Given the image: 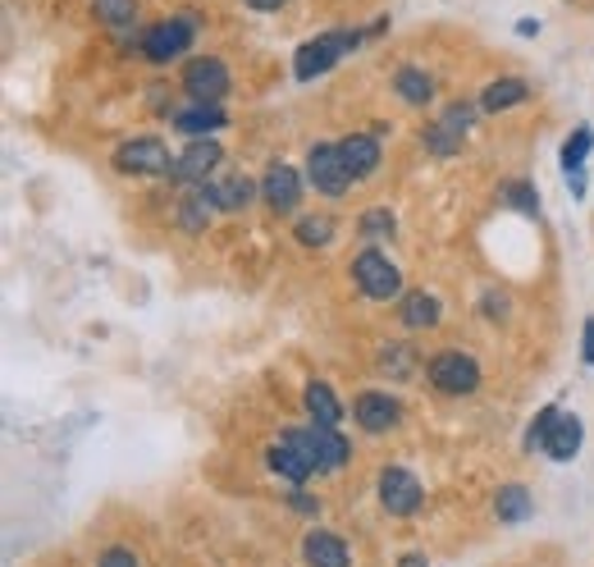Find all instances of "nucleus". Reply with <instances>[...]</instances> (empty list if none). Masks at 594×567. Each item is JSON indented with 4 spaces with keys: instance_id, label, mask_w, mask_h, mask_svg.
Returning a JSON list of instances; mask_svg holds the SVG:
<instances>
[{
    "instance_id": "26",
    "label": "nucleus",
    "mask_w": 594,
    "mask_h": 567,
    "mask_svg": "<svg viewBox=\"0 0 594 567\" xmlns=\"http://www.w3.org/2000/svg\"><path fill=\"white\" fill-rule=\"evenodd\" d=\"M216 211V201H211V193H206V188H197L184 206H178V224H184L188 229V234H197V229L206 224V216H211Z\"/></svg>"
},
{
    "instance_id": "35",
    "label": "nucleus",
    "mask_w": 594,
    "mask_h": 567,
    "mask_svg": "<svg viewBox=\"0 0 594 567\" xmlns=\"http://www.w3.org/2000/svg\"><path fill=\"white\" fill-rule=\"evenodd\" d=\"M289 508H298V512H306V518H316V512H321V504H316L312 495H289Z\"/></svg>"
},
{
    "instance_id": "12",
    "label": "nucleus",
    "mask_w": 594,
    "mask_h": 567,
    "mask_svg": "<svg viewBox=\"0 0 594 567\" xmlns=\"http://www.w3.org/2000/svg\"><path fill=\"white\" fill-rule=\"evenodd\" d=\"M261 197L270 201L275 216L298 211V201H302V178H298V170H293V165H270L266 178H261Z\"/></svg>"
},
{
    "instance_id": "27",
    "label": "nucleus",
    "mask_w": 594,
    "mask_h": 567,
    "mask_svg": "<svg viewBox=\"0 0 594 567\" xmlns=\"http://www.w3.org/2000/svg\"><path fill=\"white\" fill-rule=\"evenodd\" d=\"M293 234H298V243H306V247H325V243L334 239V224H329L325 216H302Z\"/></svg>"
},
{
    "instance_id": "36",
    "label": "nucleus",
    "mask_w": 594,
    "mask_h": 567,
    "mask_svg": "<svg viewBox=\"0 0 594 567\" xmlns=\"http://www.w3.org/2000/svg\"><path fill=\"white\" fill-rule=\"evenodd\" d=\"M247 5H252V10H261V14H275L279 5H289V0H247Z\"/></svg>"
},
{
    "instance_id": "20",
    "label": "nucleus",
    "mask_w": 594,
    "mask_h": 567,
    "mask_svg": "<svg viewBox=\"0 0 594 567\" xmlns=\"http://www.w3.org/2000/svg\"><path fill=\"white\" fill-rule=\"evenodd\" d=\"M224 111L220 106H193L184 115H174V128L178 134H188V138H201V134H216V128H224Z\"/></svg>"
},
{
    "instance_id": "17",
    "label": "nucleus",
    "mask_w": 594,
    "mask_h": 567,
    "mask_svg": "<svg viewBox=\"0 0 594 567\" xmlns=\"http://www.w3.org/2000/svg\"><path fill=\"white\" fill-rule=\"evenodd\" d=\"M394 92L407 101V106H430V101H434V79H430V73L426 69H411V65H403L398 73H394Z\"/></svg>"
},
{
    "instance_id": "13",
    "label": "nucleus",
    "mask_w": 594,
    "mask_h": 567,
    "mask_svg": "<svg viewBox=\"0 0 594 567\" xmlns=\"http://www.w3.org/2000/svg\"><path fill=\"white\" fill-rule=\"evenodd\" d=\"M266 462H270V472L279 476V481H289V485H302L306 476H312L316 467H312V458H306L298 444H289V440H279V444H270V453H266Z\"/></svg>"
},
{
    "instance_id": "1",
    "label": "nucleus",
    "mask_w": 594,
    "mask_h": 567,
    "mask_svg": "<svg viewBox=\"0 0 594 567\" xmlns=\"http://www.w3.org/2000/svg\"><path fill=\"white\" fill-rule=\"evenodd\" d=\"M361 46V33H321L312 42H302L298 46V56H293V73H298V83H312L321 79L325 69L339 65L343 50H357Z\"/></svg>"
},
{
    "instance_id": "14",
    "label": "nucleus",
    "mask_w": 594,
    "mask_h": 567,
    "mask_svg": "<svg viewBox=\"0 0 594 567\" xmlns=\"http://www.w3.org/2000/svg\"><path fill=\"white\" fill-rule=\"evenodd\" d=\"M302 558L312 563V567H352V554L339 535H329V531H312L302 540Z\"/></svg>"
},
{
    "instance_id": "23",
    "label": "nucleus",
    "mask_w": 594,
    "mask_h": 567,
    "mask_svg": "<svg viewBox=\"0 0 594 567\" xmlns=\"http://www.w3.org/2000/svg\"><path fill=\"white\" fill-rule=\"evenodd\" d=\"M576 449H581V421H576V417H562V421L554 426V435H549L545 453L558 458V462H567V458H576Z\"/></svg>"
},
{
    "instance_id": "15",
    "label": "nucleus",
    "mask_w": 594,
    "mask_h": 567,
    "mask_svg": "<svg viewBox=\"0 0 594 567\" xmlns=\"http://www.w3.org/2000/svg\"><path fill=\"white\" fill-rule=\"evenodd\" d=\"M339 157H343V165H348L352 178H366L380 165V142L366 138V134H352V138L339 142Z\"/></svg>"
},
{
    "instance_id": "38",
    "label": "nucleus",
    "mask_w": 594,
    "mask_h": 567,
    "mask_svg": "<svg viewBox=\"0 0 594 567\" xmlns=\"http://www.w3.org/2000/svg\"><path fill=\"white\" fill-rule=\"evenodd\" d=\"M403 567H426V558H421V554H407V558H403Z\"/></svg>"
},
{
    "instance_id": "37",
    "label": "nucleus",
    "mask_w": 594,
    "mask_h": 567,
    "mask_svg": "<svg viewBox=\"0 0 594 567\" xmlns=\"http://www.w3.org/2000/svg\"><path fill=\"white\" fill-rule=\"evenodd\" d=\"M585 362H594V321H585Z\"/></svg>"
},
{
    "instance_id": "18",
    "label": "nucleus",
    "mask_w": 594,
    "mask_h": 567,
    "mask_svg": "<svg viewBox=\"0 0 594 567\" xmlns=\"http://www.w3.org/2000/svg\"><path fill=\"white\" fill-rule=\"evenodd\" d=\"M526 96H531L526 79H499V83H489V88H485L480 111H485V115H499V111H508V106H522Z\"/></svg>"
},
{
    "instance_id": "10",
    "label": "nucleus",
    "mask_w": 594,
    "mask_h": 567,
    "mask_svg": "<svg viewBox=\"0 0 594 567\" xmlns=\"http://www.w3.org/2000/svg\"><path fill=\"white\" fill-rule=\"evenodd\" d=\"M352 417H357V426H361V430L384 435V430H394V426H398L403 403H398L394 394H375V390H366V394H357Z\"/></svg>"
},
{
    "instance_id": "11",
    "label": "nucleus",
    "mask_w": 594,
    "mask_h": 567,
    "mask_svg": "<svg viewBox=\"0 0 594 567\" xmlns=\"http://www.w3.org/2000/svg\"><path fill=\"white\" fill-rule=\"evenodd\" d=\"M220 142H211V138H197L193 147H184V157H178L174 165H170V178L174 184H206V174H211L216 165H220Z\"/></svg>"
},
{
    "instance_id": "22",
    "label": "nucleus",
    "mask_w": 594,
    "mask_h": 567,
    "mask_svg": "<svg viewBox=\"0 0 594 567\" xmlns=\"http://www.w3.org/2000/svg\"><path fill=\"white\" fill-rule=\"evenodd\" d=\"M531 508L535 504H531V489L526 485H503L499 495H494V512H499L503 522H526Z\"/></svg>"
},
{
    "instance_id": "19",
    "label": "nucleus",
    "mask_w": 594,
    "mask_h": 567,
    "mask_svg": "<svg viewBox=\"0 0 594 567\" xmlns=\"http://www.w3.org/2000/svg\"><path fill=\"white\" fill-rule=\"evenodd\" d=\"M398 312H403V325H407V329H430V325L439 321V298L426 293V289H417V293L398 298Z\"/></svg>"
},
{
    "instance_id": "32",
    "label": "nucleus",
    "mask_w": 594,
    "mask_h": 567,
    "mask_svg": "<svg viewBox=\"0 0 594 567\" xmlns=\"http://www.w3.org/2000/svg\"><path fill=\"white\" fill-rule=\"evenodd\" d=\"M357 229H361L366 239H389V234H394V216H389V211H366Z\"/></svg>"
},
{
    "instance_id": "33",
    "label": "nucleus",
    "mask_w": 594,
    "mask_h": 567,
    "mask_svg": "<svg viewBox=\"0 0 594 567\" xmlns=\"http://www.w3.org/2000/svg\"><path fill=\"white\" fill-rule=\"evenodd\" d=\"M439 119H444L449 128H457V134H467L471 119H476V111H471V101H453V106H449L444 115H439Z\"/></svg>"
},
{
    "instance_id": "34",
    "label": "nucleus",
    "mask_w": 594,
    "mask_h": 567,
    "mask_svg": "<svg viewBox=\"0 0 594 567\" xmlns=\"http://www.w3.org/2000/svg\"><path fill=\"white\" fill-rule=\"evenodd\" d=\"M96 567H138V558H133V549H110V554H101Z\"/></svg>"
},
{
    "instance_id": "6",
    "label": "nucleus",
    "mask_w": 594,
    "mask_h": 567,
    "mask_svg": "<svg viewBox=\"0 0 594 567\" xmlns=\"http://www.w3.org/2000/svg\"><path fill=\"white\" fill-rule=\"evenodd\" d=\"M306 174H312L316 193H325V197H343L348 184H352V174L339 157V142H316L312 151H306Z\"/></svg>"
},
{
    "instance_id": "29",
    "label": "nucleus",
    "mask_w": 594,
    "mask_h": 567,
    "mask_svg": "<svg viewBox=\"0 0 594 567\" xmlns=\"http://www.w3.org/2000/svg\"><path fill=\"white\" fill-rule=\"evenodd\" d=\"M590 142H594V134H590V128L581 124L576 134L567 138V147H562V165H567V170H581V161L590 157Z\"/></svg>"
},
{
    "instance_id": "16",
    "label": "nucleus",
    "mask_w": 594,
    "mask_h": 567,
    "mask_svg": "<svg viewBox=\"0 0 594 567\" xmlns=\"http://www.w3.org/2000/svg\"><path fill=\"white\" fill-rule=\"evenodd\" d=\"M206 193H211V201H216V211H243V206L256 197V184L247 174H229L224 184H201Z\"/></svg>"
},
{
    "instance_id": "31",
    "label": "nucleus",
    "mask_w": 594,
    "mask_h": 567,
    "mask_svg": "<svg viewBox=\"0 0 594 567\" xmlns=\"http://www.w3.org/2000/svg\"><path fill=\"white\" fill-rule=\"evenodd\" d=\"M562 421V412L558 407H545V412H539V421L531 426V435H526V444L531 449H545L549 444V435H554V426Z\"/></svg>"
},
{
    "instance_id": "25",
    "label": "nucleus",
    "mask_w": 594,
    "mask_h": 567,
    "mask_svg": "<svg viewBox=\"0 0 594 567\" xmlns=\"http://www.w3.org/2000/svg\"><path fill=\"white\" fill-rule=\"evenodd\" d=\"M92 14L106 23V28H128L138 14V0H92Z\"/></svg>"
},
{
    "instance_id": "21",
    "label": "nucleus",
    "mask_w": 594,
    "mask_h": 567,
    "mask_svg": "<svg viewBox=\"0 0 594 567\" xmlns=\"http://www.w3.org/2000/svg\"><path fill=\"white\" fill-rule=\"evenodd\" d=\"M306 412H312V421H321V426H339L343 421V407H339V398H334V390L329 384H306Z\"/></svg>"
},
{
    "instance_id": "7",
    "label": "nucleus",
    "mask_w": 594,
    "mask_h": 567,
    "mask_svg": "<svg viewBox=\"0 0 594 567\" xmlns=\"http://www.w3.org/2000/svg\"><path fill=\"white\" fill-rule=\"evenodd\" d=\"M170 151H165V142L161 138H133V142H124L119 151H115V170L119 174H170Z\"/></svg>"
},
{
    "instance_id": "30",
    "label": "nucleus",
    "mask_w": 594,
    "mask_h": 567,
    "mask_svg": "<svg viewBox=\"0 0 594 567\" xmlns=\"http://www.w3.org/2000/svg\"><path fill=\"white\" fill-rule=\"evenodd\" d=\"M503 206H512V211H526V216H539V197L531 184H508L503 188Z\"/></svg>"
},
{
    "instance_id": "2",
    "label": "nucleus",
    "mask_w": 594,
    "mask_h": 567,
    "mask_svg": "<svg viewBox=\"0 0 594 567\" xmlns=\"http://www.w3.org/2000/svg\"><path fill=\"white\" fill-rule=\"evenodd\" d=\"M283 440L289 444H298L306 458H312V467L316 472H339L343 462H348V440L334 426H321V421H312V426H302V430H283Z\"/></svg>"
},
{
    "instance_id": "9",
    "label": "nucleus",
    "mask_w": 594,
    "mask_h": 567,
    "mask_svg": "<svg viewBox=\"0 0 594 567\" xmlns=\"http://www.w3.org/2000/svg\"><path fill=\"white\" fill-rule=\"evenodd\" d=\"M380 504L394 512V518H411L421 508V481L407 467H384L380 472Z\"/></svg>"
},
{
    "instance_id": "24",
    "label": "nucleus",
    "mask_w": 594,
    "mask_h": 567,
    "mask_svg": "<svg viewBox=\"0 0 594 567\" xmlns=\"http://www.w3.org/2000/svg\"><path fill=\"white\" fill-rule=\"evenodd\" d=\"M417 362H421L417 348H407V344H389V348L380 352V371L394 375V380H407L411 371H417Z\"/></svg>"
},
{
    "instance_id": "3",
    "label": "nucleus",
    "mask_w": 594,
    "mask_h": 567,
    "mask_svg": "<svg viewBox=\"0 0 594 567\" xmlns=\"http://www.w3.org/2000/svg\"><path fill=\"white\" fill-rule=\"evenodd\" d=\"M426 375H430V384H434L439 394H453V398H462V394H471L476 384H480V362H476L471 352H457V348H449V352H434V357H430Z\"/></svg>"
},
{
    "instance_id": "8",
    "label": "nucleus",
    "mask_w": 594,
    "mask_h": 567,
    "mask_svg": "<svg viewBox=\"0 0 594 567\" xmlns=\"http://www.w3.org/2000/svg\"><path fill=\"white\" fill-rule=\"evenodd\" d=\"M184 88H188V96L197 101V106H220V101L229 96V69L220 65V60H193L188 69H184Z\"/></svg>"
},
{
    "instance_id": "4",
    "label": "nucleus",
    "mask_w": 594,
    "mask_h": 567,
    "mask_svg": "<svg viewBox=\"0 0 594 567\" xmlns=\"http://www.w3.org/2000/svg\"><path fill=\"white\" fill-rule=\"evenodd\" d=\"M352 279H357V289L366 293V298H375V302H389V298H398L403 293V275H398V266L389 262L384 252H361L357 262H352Z\"/></svg>"
},
{
    "instance_id": "28",
    "label": "nucleus",
    "mask_w": 594,
    "mask_h": 567,
    "mask_svg": "<svg viewBox=\"0 0 594 567\" xmlns=\"http://www.w3.org/2000/svg\"><path fill=\"white\" fill-rule=\"evenodd\" d=\"M426 147L439 151V157H453V151H462V134H457V128H449L444 119H434L426 128Z\"/></svg>"
},
{
    "instance_id": "5",
    "label": "nucleus",
    "mask_w": 594,
    "mask_h": 567,
    "mask_svg": "<svg viewBox=\"0 0 594 567\" xmlns=\"http://www.w3.org/2000/svg\"><path fill=\"white\" fill-rule=\"evenodd\" d=\"M188 46H193V23L188 19H161L138 37V50L151 65H170V60L184 56Z\"/></svg>"
}]
</instances>
